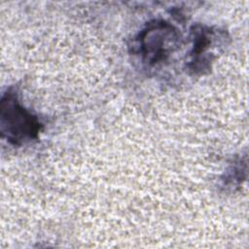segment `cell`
I'll list each match as a JSON object with an SVG mask.
<instances>
[{
  "label": "cell",
  "instance_id": "cell-4",
  "mask_svg": "<svg viewBox=\"0 0 249 249\" xmlns=\"http://www.w3.org/2000/svg\"><path fill=\"white\" fill-rule=\"evenodd\" d=\"M242 162V159H239L229 168V170L226 172V178L223 179L224 186L235 187L241 184L242 180L245 178V176H243L242 173H246V162Z\"/></svg>",
  "mask_w": 249,
  "mask_h": 249
},
{
  "label": "cell",
  "instance_id": "cell-2",
  "mask_svg": "<svg viewBox=\"0 0 249 249\" xmlns=\"http://www.w3.org/2000/svg\"><path fill=\"white\" fill-rule=\"evenodd\" d=\"M178 30L165 20H153L135 39V51L143 63L154 66L164 61L179 46Z\"/></svg>",
  "mask_w": 249,
  "mask_h": 249
},
{
  "label": "cell",
  "instance_id": "cell-3",
  "mask_svg": "<svg viewBox=\"0 0 249 249\" xmlns=\"http://www.w3.org/2000/svg\"><path fill=\"white\" fill-rule=\"evenodd\" d=\"M225 32L213 30L212 27L204 25H194L191 30L193 49L191 51V60L188 68L194 74H203L209 71L214 58V53L210 49L215 46V39L219 38Z\"/></svg>",
  "mask_w": 249,
  "mask_h": 249
},
{
  "label": "cell",
  "instance_id": "cell-1",
  "mask_svg": "<svg viewBox=\"0 0 249 249\" xmlns=\"http://www.w3.org/2000/svg\"><path fill=\"white\" fill-rule=\"evenodd\" d=\"M0 126L2 136L16 146L36 140L43 128L38 117L26 109L20 103L17 92L11 89L1 98Z\"/></svg>",
  "mask_w": 249,
  "mask_h": 249
}]
</instances>
